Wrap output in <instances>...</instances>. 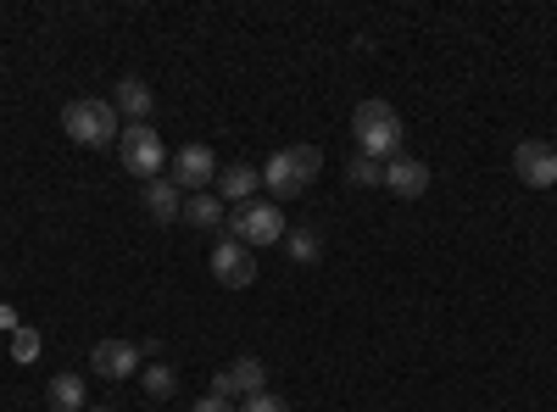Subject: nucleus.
<instances>
[{"label": "nucleus", "instance_id": "nucleus-18", "mask_svg": "<svg viewBox=\"0 0 557 412\" xmlns=\"http://www.w3.org/2000/svg\"><path fill=\"white\" fill-rule=\"evenodd\" d=\"M173 390H178V374L168 369V362H151V369H146V396L151 401H168Z\"/></svg>", "mask_w": 557, "mask_h": 412}, {"label": "nucleus", "instance_id": "nucleus-5", "mask_svg": "<svg viewBox=\"0 0 557 412\" xmlns=\"http://www.w3.org/2000/svg\"><path fill=\"white\" fill-rule=\"evenodd\" d=\"M228 235H235L240 246H278L285 240V217H278V201H246L235 207V223H228Z\"/></svg>", "mask_w": 557, "mask_h": 412}, {"label": "nucleus", "instance_id": "nucleus-15", "mask_svg": "<svg viewBox=\"0 0 557 412\" xmlns=\"http://www.w3.org/2000/svg\"><path fill=\"white\" fill-rule=\"evenodd\" d=\"M285 251H290L296 267H312V262L323 257V240L312 235V228H285Z\"/></svg>", "mask_w": 557, "mask_h": 412}, {"label": "nucleus", "instance_id": "nucleus-10", "mask_svg": "<svg viewBox=\"0 0 557 412\" xmlns=\"http://www.w3.org/2000/svg\"><path fill=\"white\" fill-rule=\"evenodd\" d=\"M173 185H190V196H201L207 185H218V157L212 146H184L173 157Z\"/></svg>", "mask_w": 557, "mask_h": 412}, {"label": "nucleus", "instance_id": "nucleus-6", "mask_svg": "<svg viewBox=\"0 0 557 412\" xmlns=\"http://www.w3.org/2000/svg\"><path fill=\"white\" fill-rule=\"evenodd\" d=\"M212 279H218L223 290H246V285L257 279V257H251V246H240L235 235H223L218 251H212Z\"/></svg>", "mask_w": 557, "mask_h": 412}, {"label": "nucleus", "instance_id": "nucleus-21", "mask_svg": "<svg viewBox=\"0 0 557 412\" xmlns=\"http://www.w3.org/2000/svg\"><path fill=\"white\" fill-rule=\"evenodd\" d=\"M240 412H290V401H278L273 390H262V396H246Z\"/></svg>", "mask_w": 557, "mask_h": 412}, {"label": "nucleus", "instance_id": "nucleus-22", "mask_svg": "<svg viewBox=\"0 0 557 412\" xmlns=\"http://www.w3.org/2000/svg\"><path fill=\"white\" fill-rule=\"evenodd\" d=\"M190 412H235V401H223V396H201V401H190Z\"/></svg>", "mask_w": 557, "mask_h": 412}, {"label": "nucleus", "instance_id": "nucleus-20", "mask_svg": "<svg viewBox=\"0 0 557 412\" xmlns=\"http://www.w3.org/2000/svg\"><path fill=\"white\" fill-rule=\"evenodd\" d=\"M39 357V329H12V362H34Z\"/></svg>", "mask_w": 557, "mask_h": 412}, {"label": "nucleus", "instance_id": "nucleus-4", "mask_svg": "<svg viewBox=\"0 0 557 412\" xmlns=\"http://www.w3.org/2000/svg\"><path fill=\"white\" fill-rule=\"evenodd\" d=\"M117 162L134 173V178H157L162 162H168V146H162V134L151 123H128L117 134Z\"/></svg>", "mask_w": 557, "mask_h": 412}, {"label": "nucleus", "instance_id": "nucleus-2", "mask_svg": "<svg viewBox=\"0 0 557 412\" xmlns=\"http://www.w3.org/2000/svg\"><path fill=\"white\" fill-rule=\"evenodd\" d=\"M318 173H323V151L318 146H285V151L268 157L262 185L273 190V201H296V196H307V185Z\"/></svg>", "mask_w": 557, "mask_h": 412}, {"label": "nucleus", "instance_id": "nucleus-7", "mask_svg": "<svg viewBox=\"0 0 557 412\" xmlns=\"http://www.w3.org/2000/svg\"><path fill=\"white\" fill-rule=\"evenodd\" d=\"M268 390V362L262 357H235V362H228V369L212 379V396H262Z\"/></svg>", "mask_w": 557, "mask_h": 412}, {"label": "nucleus", "instance_id": "nucleus-3", "mask_svg": "<svg viewBox=\"0 0 557 412\" xmlns=\"http://www.w3.org/2000/svg\"><path fill=\"white\" fill-rule=\"evenodd\" d=\"M62 134L73 146H84V151H101L107 140H117V107L112 101H101V96H78V101H67L62 107Z\"/></svg>", "mask_w": 557, "mask_h": 412}, {"label": "nucleus", "instance_id": "nucleus-14", "mask_svg": "<svg viewBox=\"0 0 557 412\" xmlns=\"http://www.w3.org/2000/svg\"><path fill=\"white\" fill-rule=\"evenodd\" d=\"M151 89H146V78H123L117 89H112V107L123 112V117H134V123H146L151 117Z\"/></svg>", "mask_w": 557, "mask_h": 412}, {"label": "nucleus", "instance_id": "nucleus-13", "mask_svg": "<svg viewBox=\"0 0 557 412\" xmlns=\"http://www.w3.org/2000/svg\"><path fill=\"white\" fill-rule=\"evenodd\" d=\"M257 185H262V173H257V167H246V162H235V167H223V173H218V201L246 207V201L257 196Z\"/></svg>", "mask_w": 557, "mask_h": 412}, {"label": "nucleus", "instance_id": "nucleus-9", "mask_svg": "<svg viewBox=\"0 0 557 412\" xmlns=\"http://www.w3.org/2000/svg\"><path fill=\"white\" fill-rule=\"evenodd\" d=\"M139 351L134 340H96V351H89V369H96L101 379H134L139 374Z\"/></svg>", "mask_w": 557, "mask_h": 412}, {"label": "nucleus", "instance_id": "nucleus-17", "mask_svg": "<svg viewBox=\"0 0 557 412\" xmlns=\"http://www.w3.org/2000/svg\"><path fill=\"white\" fill-rule=\"evenodd\" d=\"M184 217H190V228H223V201L201 190V196L184 201Z\"/></svg>", "mask_w": 557, "mask_h": 412}, {"label": "nucleus", "instance_id": "nucleus-12", "mask_svg": "<svg viewBox=\"0 0 557 412\" xmlns=\"http://www.w3.org/2000/svg\"><path fill=\"white\" fill-rule=\"evenodd\" d=\"M139 201H146V212H151L157 223H178V217H184V196H178L173 178H146Z\"/></svg>", "mask_w": 557, "mask_h": 412}, {"label": "nucleus", "instance_id": "nucleus-1", "mask_svg": "<svg viewBox=\"0 0 557 412\" xmlns=\"http://www.w3.org/2000/svg\"><path fill=\"white\" fill-rule=\"evenodd\" d=\"M351 134H357V157L396 162V151H401V112L391 101H362L351 112Z\"/></svg>", "mask_w": 557, "mask_h": 412}, {"label": "nucleus", "instance_id": "nucleus-11", "mask_svg": "<svg viewBox=\"0 0 557 412\" xmlns=\"http://www.w3.org/2000/svg\"><path fill=\"white\" fill-rule=\"evenodd\" d=\"M385 190H396L401 201H418L430 190V167L418 162V157H396V162H385Z\"/></svg>", "mask_w": 557, "mask_h": 412}, {"label": "nucleus", "instance_id": "nucleus-8", "mask_svg": "<svg viewBox=\"0 0 557 412\" xmlns=\"http://www.w3.org/2000/svg\"><path fill=\"white\" fill-rule=\"evenodd\" d=\"M513 173L524 178L530 190H552V185H557V151H552L546 140H524V146L513 151Z\"/></svg>", "mask_w": 557, "mask_h": 412}, {"label": "nucleus", "instance_id": "nucleus-19", "mask_svg": "<svg viewBox=\"0 0 557 412\" xmlns=\"http://www.w3.org/2000/svg\"><path fill=\"white\" fill-rule=\"evenodd\" d=\"M346 178H351V185H385V162H374V157H357L351 167H346Z\"/></svg>", "mask_w": 557, "mask_h": 412}, {"label": "nucleus", "instance_id": "nucleus-23", "mask_svg": "<svg viewBox=\"0 0 557 412\" xmlns=\"http://www.w3.org/2000/svg\"><path fill=\"white\" fill-rule=\"evenodd\" d=\"M84 412H112V407H84Z\"/></svg>", "mask_w": 557, "mask_h": 412}, {"label": "nucleus", "instance_id": "nucleus-16", "mask_svg": "<svg viewBox=\"0 0 557 412\" xmlns=\"http://www.w3.org/2000/svg\"><path fill=\"white\" fill-rule=\"evenodd\" d=\"M51 412H84V379L78 374H57L51 379Z\"/></svg>", "mask_w": 557, "mask_h": 412}]
</instances>
